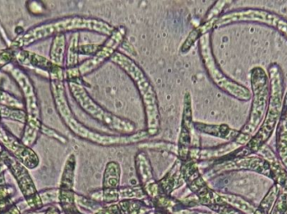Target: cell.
Instances as JSON below:
<instances>
[{
	"label": "cell",
	"mask_w": 287,
	"mask_h": 214,
	"mask_svg": "<svg viewBox=\"0 0 287 214\" xmlns=\"http://www.w3.org/2000/svg\"><path fill=\"white\" fill-rule=\"evenodd\" d=\"M237 23H258L279 31L287 38V19L274 12L260 8H240L222 14L214 28H221Z\"/></svg>",
	"instance_id": "30bf717a"
},
{
	"label": "cell",
	"mask_w": 287,
	"mask_h": 214,
	"mask_svg": "<svg viewBox=\"0 0 287 214\" xmlns=\"http://www.w3.org/2000/svg\"><path fill=\"white\" fill-rule=\"evenodd\" d=\"M258 153L269 164L271 179L275 181V184L279 186L280 188L287 190V170L284 165L282 164L277 154L275 153V151L267 144L263 145Z\"/></svg>",
	"instance_id": "e0dca14e"
},
{
	"label": "cell",
	"mask_w": 287,
	"mask_h": 214,
	"mask_svg": "<svg viewBox=\"0 0 287 214\" xmlns=\"http://www.w3.org/2000/svg\"><path fill=\"white\" fill-rule=\"evenodd\" d=\"M110 61L124 71L136 85L143 103L146 123L145 130L150 138L155 137L160 132V113L157 95L151 81L141 66L125 54L117 51Z\"/></svg>",
	"instance_id": "277c9868"
},
{
	"label": "cell",
	"mask_w": 287,
	"mask_h": 214,
	"mask_svg": "<svg viewBox=\"0 0 287 214\" xmlns=\"http://www.w3.org/2000/svg\"><path fill=\"white\" fill-rule=\"evenodd\" d=\"M267 74L270 80V98L267 110L261 126L251 140L243 147L224 158L245 157L258 153L263 145L267 144L268 141L271 139L276 131V126L282 115L284 102V74L281 66L276 63H272L269 66Z\"/></svg>",
	"instance_id": "3957f363"
},
{
	"label": "cell",
	"mask_w": 287,
	"mask_h": 214,
	"mask_svg": "<svg viewBox=\"0 0 287 214\" xmlns=\"http://www.w3.org/2000/svg\"><path fill=\"white\" fill-rule=\"evenodd\" d=\"M0 144L4 150L16 158L28 169H35L40 164V158L33 149L25 145L6 128L0 121Z\"/></svg>",
	"instance_id": "5bb4252c"
},
{
	"label": "cell",
	"mask_w": 287,
	"mask_h": 214,
	"mask_svg": "<svg viewBox=\"0 0 287 214\" xmlns=\"http://www.w3.org/2000/svg\"><path fill=\"white\" fill-rule=\"evenodd\" d=\"M181 167L182 162L177 159L163 178L157 181L160 195L170 196L171 192L183 186L185 181L183 180Z\"/></svg>",
	"instance_id": "d6986e66"
},
{
	"label": "cell",
	"mask_w": 287,
	"mask_h": 214,
	"mask_svg": "<svg viewBox=\"0 0 287 214\" xmlns=\"http://www.w3.org/2000/svg\"><path fill=\"white\" fill-rule=\"evenodd\" d=\"M118 206L122 214H141L143 212L146 211V207L141 200L125 199L120 201Z\"/></svg>",
	"instance_id": "4dcf8cb0"
},
{
	"label": "cell",
	"mask_w": 287,
	"mask_h": 214,
	"mask_svg": "<svg viewBox=\"0 0 287 214\" xmlns=\"http://www.w3.org/2000/svg\"><path fill=\"white\" fill-rule=\"evenodd\" d=\"M252 103L248 121L239 131L251 140L259 130L267 110L270 98V80L267 72L261 66H255L250 71Z\"/></svg>",
	"instance_id": "ba28073f"
},
{
	"label": "cell",
	"mask_w": 287,
	"mask_h": 214,
	"mask_svg": "<svg viewBox=\"0 0 287 214\" xmlns=\"http://www.w3.org/2000/svg\"><path fill=\"white\" fill-rule=\"evenodd\" d=\"M0 162H3L7 169L10 171L31 209L36 211L43 208L39 192L36 190L33 179L28 172V168L16 158L12 157L4 149L0 154Z\"/></svg>",
	"instance_id": "8fae6325"
},
{
	"label": "cell",
	"mask_w": 287,
	"mask_h": 214,
	"mask_svg": "<svg viewBox=\"0 0 287 214\" xmlns=\"http://www.w3.org/2000/svg\"><path fill=\"white\" fill-rule=\"evenodd\" d=\"M113 26L104 20L94 17L71 15L51 19L24 31L11 40L8 48L11 50H25V48L58 35L89 31L109 36L114 30Z\"/></svg>",
	"instance_id": "7a4b0ae2"
},
{
	"label": "cell",
	"mask_w": 287,
	"mask_h": 214,
	"mask_svg": "<svg viewBox=\"0 0 287 214\" xmlns=\"http://www.w3.org/2000/svg\"><path fill=\"white\" fill-rule=\"evenodd\" d=\"M0 106L25 110V105L23 101L1 88H0Z\"/></svg>",
	"instance_id": "1f68e13d"
},
{
	"label": "cell",
	"mask_w": 287,
	"mask_h": 214,
	"mask_svg": "<svg viewBox=\"0 0 287 214\" xmlns=\"http://www.w3.org/2000/svg\"><path fill=\"white\" fill-rule=\"evenodd\" d=\"M194 121L192 119V100L190 92H186L183 98V116L180 128L179 138L177 141V154L181 162L188 160L189 151L191 147H195L194 138L197 136L194 133Z\"/></svg>",
	"instance_id": "4fadbf2b"
},
{
	"label": "cell",
	"mask_w": 287,
	"mask_h": 214,
	"mask_svg": "<svg viewBox=\"0 0 287 214\" xmlns=\"http://www.w3.org/2000/svg\"><path fill=\"white\" fill-rule=\"evenodd\" d=\"M101 44H90L80 45L79 47V54L83 55H93L97 53V50H99Z\"/></svg>",
	"instance_id": "74e56055"
},
{
	"label": "cell",
	"mask_w": 287,
	"mask_h": 214,
	"mask_svg": "<svg viewBox=\"0 0 287 214\" xmlns=\"http://www.w3.org/2000/svg\"><path fill=\"white\" fill-rule=\"evenodd\" d=\"M136 169L141 186L144 192L150 199H155L160 195L158 182L154 178L151 163L144 151H141L136 154Z\"/></svg>",
	"instance_id": "9a60e30c"
},
{
	"label": "cell",
	"mask_w": 287,
	"mask_h": 214,
	"mask_svg": "<svg viewBox=\"0 0 287 214\" xmlns=\"http://www.w3.org/2000/svg\"><path fill=\"white\" fill-rule=\"evenodd\" d=\"M182 204H183V207H194L200 204V202H199L197 196L192 193L191 195L188 196V198H184L182 201Z\"/></svg>",
	"instance_id": "ab89813d"
},
{
	"label": "cell",
	"mask_w": 287,
	"mask_h": 214,
	"mask_svg": "<svg viewBox=\"0 0 287 214\" xmlns=\"http://www.w3.org/2000/svg\"><path fill=\"white\" fill-rule=\"evenodd\" d=\"M231 3L230 1H217L213 3L212 7L208 9L207 14L203 17L202 22H207V21H217V19L221 16L224 13V9L227 5Z\"/></svg>",
	"instance_id": "d6a6232c"
},
{
	"label": "cell",
	"mask_w": 287,
	"mask_h": 214,
	"mask_svg": "<svg viewBox=\"0 0 287 214\" xmlns=\"http://www.w3.org/2000/svg\"><path fill=\"white\" fill-rule=\"evenodd\" d=\"M66 83L72 98L81 109L90 115L92 118L120 135H130L136 132V123L129 119L123 118L105 110L92 98L81 80L67 81Z\"/></svg>",
	"instance_id": "8992f818"
},
{
	"label": "cell",
	"mask_w": 287,
	"mask_h": 214,
	"mask_svg": "<svg viewBox=\"0 0 287 214\" xmlns=\"http://www.w3.org/2000/svg\"><path fill=\"white\" fill-rule=\"evenodd\" d=\"M151 214H166L164 213V211H158L155 212V213H152Z\"/></svg>",
	"instance_id": "ee69618b"
},
{
	"label": "cell",
	"mask_w": 287,
	"mask_h": 214,
	"mask_svg": "<svg viewBox=\"0 0 287 214\" xmlns=\"http://www.w3.org/2000/svg\"><path fill=\"white\" fill-rule=\"evenodd\" d=\"M208 208L218 214H245L243 212L238 210L237 209H235L234 207L229 205L228 203H224V202L218 203V204L211 205Z\"/></svg>",
	"instance_id": "8d00e7d4"
},
{
	"label": "cell",
	"mask_w": 287,
	"mask_h": 214,
	"mask_svg": "<svg viewBox=\"0 0 287 214\" xmlns=\"http://www.w3.org/2000/svg\"><path fill=\"white\" fill-rule=\"evenodd\" d=\"M76 166H77L76 156L74 154H70L66 158L63 170L61 173V181H60V187H59L60 189L73 191Z\"/></svg>",
	"instance_id": "cb8c5ba5"
},
{
	"label": "cell",
	"mask_w": 287,
	"mask_h": 214,
	"mask_svg": "<svg viewBox=\"0 0 287 214\" xmlns=\"http://www.w3.org/2000/svg\"><path fill=\"white\" fill-rule=\"evenodd\" d=\"M139 145L144 149H149L153 151H167L171 153L177 155V143H169L166 141H152L149 140L139 144Z\"/></svg>",
	"instance_id": "f546056e"
},
{
	"label": "cell",
	"mask_w": 287,
	"mask_h": 214,
	"mask_svg": "<svg viewBox=\"0 0 287 214\" xmlns=\"http://www.w3.org/2000/svg\"><path fill=\"white\" fill-rule=\"evenodd\" d=\"M198 50L200 58L207 75L217 87L227 95L241 102H248L251 100L252 93L248 88L230 79L220 69L216 61L215 56L213 55L211 33L207 34L200 38Z\"/></svg>",
	"instance_id": "52a82bcc"
},
{
	"label": "cell",
	"mask_w": 287,
	"mask_h": 214,
	"mask_svg": "<svg viewBox=\"0 0 287 214\" xmlns=\"http://www.w3.org/2000/svg\"><path fill=\"white\" fill-rule=\"evenodd\" d=\"M194 129L197 132L221 138L228 142L235 141L239 134V131L233 129L226 124H207L194 121Z\"/></svg>",
	"instance_id": "ffe728a7"
},
{
	"label": "cell",
	"mask_w": 287,
	"mask_h": 214,
	"mask_svg": "<svg viewBox=\"0 0 287 214\" xmlns=\"http://www.w3.org/2000/svg\"><path fill=\"white\" fill-rule=\"evenodd\" d=\"M46 214H61V213H60L59 209L56 207L50 206L46 211Z\"/></svg>",
	"instance_id": "b9f144b4"
},
{
	"label": "cell",
	"mask_w": 287,
	"mask_h": 214,
	"mask_svg": "<svg viewBox=\"0 0 287 214\" xmlns=\"http://www.w3.org/2000/svg\"><path fill=\"white\" fill-rule=\"evenodd\" d=\"M27 8L29 11L32 14H42L44 13L45 5L42 2H36V1H30L27 2Z\"/></svg>",
	"instance_id": "f35d334b"
},
{
	"label": "cell",
	"mask_w": 287,
	"mask_h": 214,
	"mask_svg": "<svg viewBox=\"0 0 287 214\" xmlns=\"http://www.w3.org/2000/svg\"><path fill=\"white\" fill-rule=\"evenodd\" d=\"M277 156L287 170V91L285 93L282 115L276 129Z\"/></svg>",
	"instance_id": "ac0fdd59"
},
{
	"label": "cell",
	"mask_w": 287,
	"mask_h": 214,
	"mask_svg": "<svg viewBox=\"0 0 287 214\" xmlns=\"http://www.w3.org/2000/svg\"><path fill=\"white\" fill-rule=\"evenodd\" d=\"M80 42V34L74 32L70 37L69 42L66 46V62L65 69H72L79 65V44Z\"/></svg>",
	"instance_id": "d4e9b609"
},
{
	"label": "cell",
	"mask_w": 287,
	"mask_h": 214,
	"mask_svg": "<svg viewBox=\"0 0 287 214\" xmlns=\"http://www.w3.org/2000/svg\"><path fill=\"white\" fill-rule=\"evenodd\" d=\"M41 134L45 135V136H47V138H51V139L57 141L58 143H61L63 145L68 143V139L64 135L57 132L56 130L53 129L51 127H49L47 125H45L44 123H43L42 126Z\"/></svg>",
	"instance_id": "d590c367"
},
{
	"label": "cell",
	"mask_w": 287,
	"mask_h": 214,
	"mask_svg": "<svg viewBox=\"0 0 287 214\" xmlns=\"http://www.w3.org/2000/svg\"><path fill=\"white\" fill-rule=\"evenodd\" d=\"M216 21H207L202 22L198 26L194 28L190 33L188 34V37L186 38L185 41L183 42L182 46L180 48V52L183 55L188 54L191 49L195 45L196 42L200 40L202 36L207 34L211 33V31L214 29V25Z\"/></svg>",
	"instance_id": "44dd1931"
},
{
	"label": "cell",
	"mask_w": 287,
	"mask_h": 214,
	"mask_svg": "<svg viewBox=\"0 0 287 214\" xmlns=\"http://www.w3.org/2000/svg\"><path fill=\"white\" fill-rule=\"evenodd\" d=\"M23 214H46V213H36V211L31 210V211L25 212Z\"/></svg>",
	"instance_id": "7bdbcfd3"
},
{
	"label": "cell",
	"mask_w": 287,
	"mask_h": 214,
	"mask_svg": "<svg viewBox=\"0 0 287 214\" xmlns=\"http://www.w3.org/2000/svg\"><path fill=\"white\" fill-rule=\"evenodd\" d=\"M177 214H204V213H201V212L197 211H190V210H188V209H182L177 211Z\"/></svg>",
	"instance_id": "60d3db41"
},
{
	"label": "cell",
	"mask_w": 287,
	"mask_h": 214,
	"mask_svg": "<svg viewBox=\"0 0 287 214\" xmlns=\"http://www.w3.org/2000/svg\"><path fill=\"white\" fill-rule=\"evenodd\" d=\"M280 187L278 185L274 183L265 194L261 203L258 208L255 209L253 214H271L274 204L276 203L278 194H279Z\"/></svg>",
	"instance_id": "4316f807"
},
{
	"label": "cell",
	"mask_w": 287,
	"mask_h": 214,
	"mask_svg": "<svg viewBox=\"0 0 287 214\" xmlns=\"http://www.w3.org/2000/svg\"><path fill=\"white\" fill-rule=\"evenodd\" d=\"M212 168V169H210V173H212V174L216 175L233 171L246 170L255 172L271 178L269 164L258 154L245 157L222 158L215 161V163Z\"/></svg>",
	"instance_id": "7c38bea8"
},
{
	"label": "cell",
	"mask_w": 287,
	"mask_h": 214,
	"mask_svg": "<svg viewBox=\"0 0 287 214\" xmlns=\"http://www.w3.org/2000/svg\"><path fill=\"white\" fill-rule=\"evenodd\" d=\"M15 51L14 63L21 68L26 67L35 71L43 72L48 78L49 73L52 71L55 65L48 58L44 57L39 54L31 52L27 50H18Z\"/></svg>",
	"instance_id": "2e32d148"
},
{
	"label": "cell",
	"mask_w": 287,
	"mask_h": 214,
	"mask_svg": "<svg viewBox=\"0 0 287 214\" xmlns=\"http://www.w3.org/2000/svg\"><path fill=\"white\" fill-rule=\"evenodd\" d=\"M75 194L76 193L73 191L60 189V202L59 203L61 204L65 214H80L77 209Z\"/></svg>",
	"instance_id": "83f0119b"
},
{
	"label": "cell",
	"mask_w": 287,
	"mask_h": 214,
	"mask_svg": "<svg viewBox=\"0 0 287 214\" xmlns=\"http://www.w3.org/2000/svg\"><path fill=\"white\" fill-rule=\"evenodd\" d=\"M0 53H1V50H0Z\"/></svg>",
	"instance_id": "f6af8a7d"
},
{
	"label": "cell",
	"mask_w": 287,
	"mask_h": 214,
	"mask_svg": "<svg viewBox=\"0 0 287 214\" xmlns=\"http://www.w3.org/2000/svg\"><path fill=\"white\" fill-rule=\"evenodd\" d=\"M127 35V30L124 26L114 28L113 33L108 36L104 44H101L99 50L95 55L79 64L72 69H65V80L78 81L82 78L97 71L106 61L111 60L113 55L124 44Z\"/></svg>",
	"instance_id": "9c48e42d"
},
{
	"label": "cell",
	"mask_w": 287,
	"mask_h": 214,
	"mask_svg": "<svg viewBox=\"0 0 287 214\" xmlns=\"http://www.w3.org/2000/svg\"><path fill=\"white\" fill-rule=\"evenodd\" d=\"M26 112L24 109H16L11 107L0 106V121L9 120L25 125L26 122Z\"/></svg>",
	"instance_id": "f1b7e54d"
},
{
	"label": "cell",
	"mask_w": 287,
	"mask_h": 214,
	"mask_svg": "<svg viewBox=\"0 0 287 214\" xmlns=\"http://www.w3.org/2000/svg\"><path fill=\"white\" fill-rule=\"evenodd\" d=\"M43 205L48 203H59L60 202V189L59 188H49L39 192Z\"/></svg>",
	"instance_id": "e575fe53"
},
{
	"label": "cell",
	"mask_w": 287,
	"mask_h": 214,
	"mask_svg": "<svg viewBox=\"0 0 287 214\" xmlns=\"http://www.w3.org/2000/svg\"><path fill=\"white\" fill-rule=\"evenodd\" d=\"M270 214H287V190L280 188L279 194Z\"/></svg>",
	"instance_id": "836d02e7"
},
{
	"label": "cell",
	"mask_w": 287,
	"mask_h": 214,
	"mask_svg": "<svg viewBox=\"0 0 287 214\" xmlns=\"http://www.w3.org/2000/svg\"><path fill=\"white\" fill-rule=\"evenodd\" d=\"M50 91L55 108L60 118L70 132L82 140L102 146L140 144L150 138L146 130H141L130 135H108L89 129L76 118L70 107L65 86V72L58 71L49 75Z\"/></svg>",
	"instance_id": "6da1fadb"
},
{
	"label": "cell",
	"mask_w": 287,
	"mask_h": 214,
	"mask_svg": "<svg viewBox=\"0 0 287 214\" xmlns=\"http://www.w3.org/2000/svg\"><path fill=\"white\" fill-rule=\"evenodd\" d=\"M219 195L224 200V203H228L229 205H231L239 211L243 212L245 214H253L256 209L252 203H249L248 201L240 196L231 194V193H222V192H219Z\"/></svg>",
	"instance_id": "484cf974"
},
{
	"label": "cell",
	"mask_w": 287,
	"mask_h": 214,
	"mask_svg": "<svg viewBox=\"0 0 287 214\" xmlns=\"http://www.w3.org/2000/svg\"><path fill=\"white\" fill-rule=\"evenodd\" d=\"M121 180V168L116 162H108L106 165L103 178H102V189H118Z\"/></svg>",
	"instance_id": "603a6c76"
},
{
	"label": "cell",
	"mask_w": 287,
	"mask_h": 214,
	"mask_svg": "<svg viewBox=\"0 0 287 214\" xmlns=\"http://www.w3.org/2000/svg\"><path fill=\"white\" fill-rule=\"evenodd\" d=\"M66 46V35H58L53 37L49 52V60L55 66L65 68Z\"/></svg>",
	"instance_id": "7402d4cb"
},
{
	"label": "cell",
	"mask_w": 287,
	"mask_h": 214,
	"mask_svg": "<svg viewBox=\"0 0 287 214\" xmlns=\"http://www.w3.org/2000/svg\"><path fill=\"white\" fill-rule=\"evenodd\" d=\"M3 71L11 76L22 92L23 102L27 117L20 140L25 145L32 147L38 141L43 125L39 99L33 81L27 72L14 62L4 67Z\"/></svg>",
	"instance_id": "5b68a950"
}]
</instances>
